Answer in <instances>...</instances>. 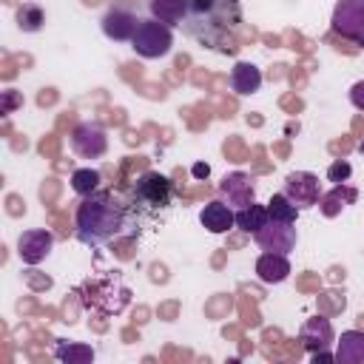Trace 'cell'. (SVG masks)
Wrapping results in <instances>:
<instances>
[{
    "mask_svg": "<svg viewBox=\"0 0 364 364\" xmlns=\"http://www.w3.org/2000/svg\"><path fill=\"white\" fill-rule=\"evenodd\" d=\"M125 228V208L105 191H94L82 196L74 213V233L82 245L97 247L114 239Z\"/></svg>",
    "mask_w": 364,
    "mask_h": 364,
    "instance_id": "6da1fadb",
    "label": "cell"
},
{
    "mask_svg": "<svg viewBox=\"0 0 364 364\" xmlns=\"http://www.w3.org/2000/svg\"><path fill=\"white\" fill-rule=\"evenodd\" d=\"M171 46H173L171 26H165V23H159V20H154V17L142 20L139 28H136V34L131 37V48H134L139 57H145V60H159V57H165V54L171 51Z\"/></svg>",
    "mask_w": 364,
    "mask_h": 364,
    "instance_id": "7a4b0ae2",
    "label": "cell"
},
{
    "mask_svg": "<svg viewBox=\"0 0 364 364\" xmlns=\"http://www.w3.org/2000/svg\"><path fill=\"white\" fill-rule=\"evenodd\" d=\"M333 31L364 46V0H338L333 9Z\"/></svg>",
    "mask_w": 364,
    "mask_h": 364,
    "instance_id": "3957f363",
    "label": "cell"
},
{
    "mask_svg": "<svg viewBox=\"0 0 364 364\" xmlns=\"http://www.w3.org/2000/svg\"><path fill=\"white\" fill-rule=\"evenodd\" d=\"M296 222H282V219H267L256 233H253V242L267 250V253H290L299 242V233L293 228Z\"/></svg>",
    "mask_w": 364,
    "mask_h": 364,
    "instance_id": "277c9868",
    "label": "cell"
},
{
    "mask_svg": "<svg viewBox=\"0 0 364 364\" xmlns=\"http://www.w3.org/2000/svg\"><path fill=\"white\" fill-rule=\"evenodd\" d=\"M71 151L82 159H100L108 151V134L97 122H80L71 131Z\"/></svg>",
    "mask_w": 364,
    "mask_h": 364,
    "instance_id": "5b68a950",
    "label": "cell"
},
{
    "mask_svg": "<svg viewBox=\"0 0 364 364\" xmlns=\"http://www.w3.org/2000/svg\"><path fill=\"white\" fill-rule=\"evenodd\" d=\"M134 199L139 205L151 208V210L165 208L171 202V182H168V176H162L156 171H145L136 179V185H134Z\"/></svg>",
    "mask_w": 364,
    "mask_h": 364,
    "instance_id": "8992f818",
    "label": "cell"
},
{
    "mask_svg": "<svg viewBox=\"0 0 364 364\" xmlns=\"http://www.w3.org/2000/svg\"><path fill=\"white\" fill-rule=\"evenodd\" d=\"M284 193L290 196V202L301 210V208H313L318 205L321 199V191H318V176L310 173V171H293L287 173L284 179Z\"/></svg>",
    "mask_w": 364,
    "mask_h": 364,
    "instance_id": "52a82bcc",
    "label": "cell"
},
{
    "mask_svg": "<svg viewBox=\"0 0 364 364\" xmlns=\"http://www.w3.org/2000/svg\"><path fill=\"white\" fill-rule=\"evenodd\" d=\"M54 247V233L46 228H34V230H23L17 239V256L23 264H40Z\"/></svg>",
    "mask_w": 364,
    "mask_h": 364,
    "instance_id": "ba28073f",
    "label": "cell"
},
{
    "mask_svg": "<svg viewBox=\"0 0 364 364\" xmlns=\"http://www.w3.org/2000/svg\"><path fill=\"white\" fill-rule=\"evenodd\" d=\"M219 193L225 196V202L230 208H247L256 202V188H253V179L245 173V171H233V173H225V179L219 182Z\"/></svg>",
    "mask_w": 364,
    "mask_h": 364,
    "instance_id": "9c48e42d",
    "label": "cell"
},
{
    "mask_svg": "<svg viewBox=\"0 0 364 364\" xmlns=\"http://www.w3.org/2000/svg\"><path fill=\"white\" fill-rule=\"evenodd\" d=\"M139 23L142 20H136V14H131L128 9H119L117 6V9H108L105 11V17H102V34L108 40H114V43H125V40H131L136 34Z\"/></svg>",
    "mask_w": 364,
    "mask_h": 364,
    "instance_id": "30bf717a",
    "label": "cell"
},
{
    "mask_svg": "<svg viewBox=\"0 0 364 364\" xmlns=\"http://www.w3.org/2000/svg\"><path fill=\"white\" fill-rule=\"evenodd\" d=\"M199 222H202V228L210 230V233H228V230L236 225V213H233V208H230L228 202L213 199V202H208V205L202 208Z\"/></svg>",
    "mask_w": 364,
    "mask_h": 364,
    "instance_id": "8fae6325",
    "label": "cell"
},
{
    "mask_svg": "<svg viewBox=\"0 0 364 364\" xmlns=\"http://www.w3.org/2000/svg\"><path fill=\"white\" fill-rule=\"evenodd\" d=\"M299 338H301V344H304L310 353L330 347V344H333V324H330V318H324V316L307 318V321L301 324V330H299Z\"/></svg>",
    "mask_w": 364,
    "mask_h": 364,
    "instance_id": "7c38bea8",
    "label": "cell"
},
{
    "mask_svg": "<svg viewBox=\"0 0 364 364\" xmlns=\"http://www.w3.org/2000/svg\"><path fill=\"white\" fill-rule=\"evenodd\" d=\"M256 276L264 282V284H279L290 276V262L284 253H262L256 259Z\"/></svg>",
    "mask_w": 364,
    "mask_h": 364,
    "instance_id": "4fadbf2b",
    "label": "cell"
},
{
    "mask_svg": "<svg viewBox=\"0 0 364 364\" xmlns=\"http://www.w3.org/2000/svg\"><path fill=\"white\" fill-rule=\"evenodd\" d=\"M151 17L165 26H182L191 14V0H148Z\"/></svg>",
    "mask_w": 364,
    "mask_h": 364,
    "instance_id": "5bb4252c",
    "label": "cell"
},
{
    "mask_svg": "<svg viewBox=\"0 0 364 364\" xmlns=\"http://www.w3.org/2000/svg\"><path fill=\"white\" fill-rule=\"evenodd\" d=\"M228 82H230V88L236 91V94H253V91H259L262 88V71L253 65V63H245V60H239L233 68H230V77H228Z\"/></svg>",
    "mask_w": 364,
    "mask_h": 364,
    "instance_id": "9a60e30c",
    "label": "cell"
},
{
    "mask_svg": "<svg viewBox=\"0 0 364 364\" xmlns=\"http://www.w3.org/2000/svg\"><path fill=\"white\" fill-rule=\"evenodd\" d=\"M336 361L364 364V330H344L336 344Z\"/></svg>",
    "mask_w": 364,
    "mask_h": 364,
    "instance_id": "2e32d148",
    "label": "cell"
},
{
    "mask_svg": "<svg viewBox=\"0 0 364 364\" xmlns=\"http://www.w3.org/2000/svg\"><path fill=\"white\" fill-rule=\"evenodd\" d=\"M353 202H355V191L350 185H344V182L341 185H333V191L318 199L324 216H336V213H341V208H347Z\"/></svg>",
    "mask_w": 364,
    "mask_h": 364,
    "instance_id": "e0dca14e",
    "label": "cell"
},
{
    "mask_svg": "<svg viewBox=\"0 0 364 364\" xmlns=\"http://www.w3.org/2000/svg\"><path fill=\"white\" fill-rule=\"evenodd\" d=\"M267 219H270L267 208H264V205H256V202L247 205V208H239V210H236V228L245 230V233H250V236H253Z\"/></svg>",
    "mask_w": 364,
    "mask_h": 364,
    "instance_id": "ac0fdd59",
    "label": "cell"
},
{
    "mask_svg": "<svg viewBox=\"0 0 364 364\" xmlns=\"http://www.w3.org/2000/svg\"><path fill=\"white\" fill-rule=\"evenodd\" d=\"M54 355L60 361H68V364H85V361H94V350L88 344H74V341H60L54 347Z\"/></svg>",
    "mask_w": 364,
    "mask_h": 364,
    "instance_id": "d6986e66",
    "label": "cell"
},
{
    "mask_svg": "<svg viewBox=\"0 0 364 364\" xmlns=\"http://www.w3.org/2000/svg\"><path fill=\"white\" fill-rule=\"evenodd\" d=\"M43 23H46V11L40 9V6H34V3H23L20 9H17V26H20V31H40L43 28Z\"/></svg>",
    "mask_w": 364,
    "mask_h": 364,
    "instance_id": "ffe728a7",
    "label": "cell"
},
{
    "mask_svg": "<svg viewBox=\"0 0 364 364\" xmlns=\"http://www.w3.org/2000/svg\"><path fill=\"white\" fill-rule=\"evenodd\" d=\"M267 213L270 219H282V222H296L299 216V208L290 202V196L282 191V193H273L270 202H267Z\"/></svg>",
    "mask_w": 364,
    "mask_h": 364,
    "instance_id": "44dd1931",
    "label": "cell"
},
{
    "mask_svg": "<svg viewBox=\"0 0 364 364\" xmlns=\"http://www.w3.org/2000/svg\"><path fill=\"white\" fill-rule=\"evenodd\" d=\"M97 185H100V171H94V168H77V171L71 173V188H74V193H80V196L94 193Z\"/></svg>",
    "mask_w": 364,
    "mask_h": 364,
    "instance_id": "7402d4cb",
    "label": "cell"
},
{
    "mask_svg": "<svg viewBox=\"0 0 364 364\" xmlns=\"http://www.w3.org/2000/svg\"><path fill=\"white\" fill-rule=\"evenodd\" d=\"M350 173H353V168H350V162H344V159H338V162H333V165L327 168V179H330L333 185L347 182V179H350Z\"/></svg>",
    "mask_w": 364,
    "mask_h": 364,
    "instance_id": "603a6c76",
    "label": "cell"
},
{
    "mask_svg": "<svg viewBox=\"0 0 364 364\" xmlns=\"http://www.w3.org/2000/svg\"><path fill=\"white\" fill-rule=\"evenodd\" d=\"M350 102H353L358 111H364V80H358V82L350 88Z\"/></svg>",
    "mask_w": 364,
    "mask_h": 364,
    "instance_id": "cb8c5ba5",
    "label": "cell"
},
{
    "mask_svg": "<svg viewBox=\"0 0 364 364\" xmlns=\"http://www.w3.org/2000/svg\"><path fill=\"white\" fill-rule=\"evenodd\" d=\"M310 358H313V364H318V361H336V353H330V350L324 347V350H316V353H310Z\"/></svg>",
    "mask_w": 364,
    "mask_h": 364,
    "instance_id": "d4e9b609",
    "label": "cell"
},
{
    "mask_svg": "<svg viewBox=\"0 0 364 364\" xmlns=\"http://www.w3.org/2000/svg\"><path fill=\"white\" fill-rule=\"evenodd\" d=\"M208 173H210V168H208V165H202V162H199V165H193V176H196V179H202V176H208Z\"/></svg>",
    "mask_w": 364,
    "mask_h": 364,
    "instance_id": "484cf974",
    "label": "cell"
},
{
    "mask_svg": "<svg viewBox=\"0 0 364 364\" xmlns=\"http://www.w3.org/2000/svg\"><path fill=\"white\" fill-rule=\"evenodd\" d=\"M358 151H361V154H364V139H361V145H358Z\"/></svg>",
    "mask_w": 364,
    "mask_h": 364,
    "instance_id": "4316f807",
    "label": "cell"
}]
</instances>
